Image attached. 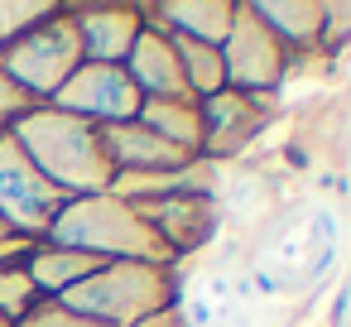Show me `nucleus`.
<instances>
[{
  "label": "nucleus",
  "mask_w": 351,
  "mask_h": 327,
  "mask_svg": "<svg viewBox=\"0 0 351 327\" xmlns=\"http://www.w3.org/2000/svg\"><path fill=\"white\" fill-rule=\"evenodd\" d=\"M10 140L25 149V159L44 173V183H53L68 202L73 197H97V193H111V159L101 149V130L77 121V116H63L53 106H29L15 125H10Z\"/></svg>",
  "instance_id": "nucleus-1"
},
{
  "label": "nucleus",
  "mask_w": 351,
  "mask_h": 327,
  "mask_svg": "<svg viewBox=\"0 0 351 327\" xmlns=\"http://www.w3.org/2000/svg\"><path fill=\"white\" fill-rule=\"evenodd\" d=\"M53 245H68V250H82L101 265H121V260H135V265H169L173 255L159 245V236L145 226V217L121 202L116 193H97V197H73L63 202V212L53 217L49 236Z\"/></svg>",
  "instance_id": "nucleus-2"
},
{
  "label": "nucleus",
  "mask_w": 351,
  "mask_h": 327,
  "mask_svg": "<svg viewBox=\"0 0 351 327\" xmlns=\"http://www.w3.org/2000/svg\"><path fill=\"white\" fill-rule=\"evenodd\" d=\"M53 303H63L68 313L97 322V327H135L140 317H149V313L173 303V274H169V265L121 260V265L92 269L82 284H73Z\"/></svg>",
  "instance_id": "nucleus-3"
},
{
  "label": "nucleus",
  "mask_w": 351,
  "mask_h": 327,
  "mask_svg": "<svg viewBox=\"0 0 351 327\" xmlns=\"http://www.w3.org/2000/svg\"><path fill=\"white\" fill-rule=\"evenodd\" d=\"M82 68V49L73 34L68 10H58L53 20L34 25L29 34H20L5 53H0V73H5L34 106H49L58 97V87Z\"/></svg>",
  "instance_id": "nucleus-4"
},
{
  "label": "nucleus",
  "mask_w": 351,
  "mask_h": 327,
  "mask_svg": "<svg viewBox=\"0 0 351 327\" xmlns=\"http://www.w3.org/2000/svg\"><path fill=\"white\" fill-rule=\"evenodd\" d=\"M63 202L68 197L53 183H44V173L25 159L10 130H0V226L20 241H44Z\"/></svg>",
  "instance_id": "nucleus-5"
},
{
  "label": "nucleus",
  "mask_w": 351,
  "mask_h": 327,
  "mask_svg": "<svg viewBox=\"0 0 351 327\" xmlns=\"http://www.w3.org/2000/svg\"><path fill=\"white\" fill-rule=\"evenodd\" d=\"M289 49L255 20L250 5H236L231 34L221 39V68H226V87L241 97H269L284 77Z\"/></svg>",
  "instance_id": "nucleus-6"
},
{
  "label": "nucleus",
  "mask_w": 351,
  "mask_h": 327,
  "mask_svg": "<svg viewBox=\"0 0 351 327\" xmlns=\"http://www.w3.org/2000/svg\"><path fill=\"white\" fill-rule=\"evenodd\" d=\"M49 106L63 111V116H77V121H87V125H97V130H106V125H125V121L140 116V92L130 87L125 68L82 63V68L58 87V97H53Z\"/></svg>",
  "instance_id": "nucleus-7"
},
{
  "label": "nucleus",
  "mask_w": 351,
  "mask_h": 327,
  "mask_svg": "<svg viewBox=\"0 0 351 327\" xmlns=\"http://www.w3.org/2000/svg\"><path fill=\"white\" fill-rule=\"evenodd\" d=\"M82 63H101V68H121L145 29V10L140 5H116V0H97V5H68Z\"/></svg>",
  "instance_id": "nucleus-8"
},
{
  "label": "nucleus",
  "mask_w": 351,
  "mask_h": 327,
  "mask_svg": "<svg viewBox=\"0 0 351 327\" xmlns=\"http://www.w3.org/2000/svg\"><path fill=\"white\" fill-rule=\"evenodd\" d=\"M121 68H125L130 87L140 92V101H178V97H188L183 63H178V44H173V34H164L149 20H145V29H140L130 58Z\"/></svg>",
  "instance_id": "nucleus-9"
},
{
  "label": "nucleus",
  "mask_w": 351,
  "mask_h": 327,
  "mask_svg": "<svg viewBox=\"0 0 351 327\" xmlns=\"http://www.w3.org/2000/svg\"><path fill=\"white\" fill-rule=\"evenodd\" d=\"M135 212L145 217V226L159 236V245L169 255L197 250L212 236V226H217V207L207 197H159V202H145Z\"/></svg>",
  "instance_id": "nucleus-10"
},
{
  "label": "nucleus",
  "mask_w": 351,
  "mask_h": 327,
  "mask_svg": "<svg viewBox=\"0 0 351 327\" xmlns=\"http://www.w3.org/2000/svg\"><path fill=\"white\" fill-rule=\"evenodd\" d=\"M260 106H265V97H241L231 87L197 101V111H202V159L212 164L217 154L241 149L260 130Z\"/></svg>",
  "instance_id": "nucleus-11"
},
{
  "label": "nucleus",
  "mask_w": 351,
  "mask_h": 327,
  "mask_svg": "<svg viewBox=\"0 0 351 327\" xmlns=\"http://www.w3.org/2000/svg\"><path fill=\"white\" fill-rule=\"evenodd\" d=\"M101 149H106V159H111L116 173H169V169L193 164L183 149H173L169 140H159V135L145 130L140 121L106 125V130H101Z\"/></svg>",
  "instance_id": "nucleus-12"
},
{
  "label": "nucleus",
  "mask_w": 351,
  "mask_h": 327,
  "mask_svg": "<svg viewBox=\"0 0 351 327\" xmlns=\"http://www.w3.org/2000/svg\"><path fill=\"white\" fill-rule=\"evenodd\" d=\"M145 20L173 39L221 49V39L231 34V20H236V0H164V5L145 10Z\"/></svg>",
  "instance_id": "nucleus-13"
},
{
  "label": "nucleus",
  "mask_w": 351,
  "mask_h": 327,
  "mask_svg": "<svg viewBox=\"0 0 351 327\" xmlns=\"http://www.w3.org/2000/svg\"><path fill=\"white\" fill-rule=\"evenodd\" d=\"M20 265H25V274L34 279V289H39L44 303L63 298L73 284H82L92 269H101V260H92V255H82V250H68V245H53V241H34Z\"/></svg>",
  "instance_id": "nucleus-14"
},
{
  "label": "nucleus",
  "mask_w": 351,
  "mask_h": 327,
  "mask_svg": "<svg viewBox=\"0 0 351 327\" xmlns=\"http://www.w3.org/2000/svg\"><path fill=\"white\" fill-rule=\"evenodd\" d=\"M250 10L284 49H308L322 39V0H255Z\"/></svg>",
  "instance_id": "nucleus-15"
},
{
  "label": "nucleus",
  "mask_w": 351,
  "mask_h": 327,
  "mask_svg": "<svg viewBox=\"0 0 351 327\" xmlns=\"http://www.w3.org/2000/svg\"><path fill=\"white\" fill-rule=\"evenodd\" d=\"M145 130H154L159 140H169L173 149H183L188 159H202V111L193 97H178V101H140V116H135Z\"/></svg>",
  "instance_id": "nucleus-16"
},
{
  "label": "nucleus",
  "mask_w": 351,
  "mask_h": 327,
  "mask_svg": "<svg viewBox=\"0 0 351 327\" xmlns=\"http://www.w3.org/2000/svg\"><path fill=\"white\" fill-rule=\"evenodd\" d=\"M178 44V63H183V82L193 101H207L217 92H226V68H221V49L212 44H193V39H173Z\"/></svg>",
  "instance_id": "nucleus-17"
},
{
  "label": "nucleus",
  "mask_w": 351,
  "mask_h": 327,
  "mask_svg": "<svg viewBox=\"0 0 351 327\" xmlns=\"http://www.w3.org/2000/svg\"><path fill=\"white\" fill-rule=\"evenodd\" d=\"M39 303H44V298H39V289H34V279L25 274V265H20V260L0 265V327L25 322Z\"/></svg>",
  "instance_id": "nucleus-18"
},
{
  "label": "nucleus",
  "mask_w": 351,
  "mask_h": 327,
  "mask_svg": "<svg viewBox=\"0 0 351 327\" xmlns=\"http://www.w3.org/2000/svg\"><path fill=\"white\" fill-rule=\"evenodd\" d=\"M63 5H53V0H0V53H5L20 34H29L34 25L53 20Z\"/></svg>",
  "instance_id": "nucleus-19"
},
{
  "label": "nucleus",
  "mask_w": 351,
  "mask_h": 327,
  "mask_svg": "<svg viewBox=\"0 0 351 327\" xmlns=\"http://www.w3.org/2000/svg\"><path fill=\"white\" fill-rule=\"evenodd\" d=\"M346 39H351V5L322 0V39H317V44L337 49V44H346Z\"/></svg>",
  "instance_id": "nucleus-20"
},
{
  "label": "nucleus",
  "mask_w": 351,
  "mask_h": 327,
  "mask_svg": "<svg viewBox=\"0 0 351 327\" xmlns=\"http://www.w3.org/2000/svg\"><path fill=\"white\" fill-rule=\"evenodd\" d=\"M29 106H34V101H29V97H25V92L5 77V73H0V130H10V125H15Z\"/></svg>",
  "instance_id": "nucleus-21"
},
{
  "label": "nucleus",
  "mask_w": 351,
  "mask_h": 327,
  "mask_svg": "<svg viewBox=\"0 0 351 327\" xmlns=\"http://www.w3.org/2000/svg\"><path fill=\"white\" fill-rule=\"evenodd\" d=\"M135 327H193L183 313H178V303H169V308H159V313H149V317H140Z\"/></svg>",
  "instance_id": "nucleus-22"
}]
</instances>
